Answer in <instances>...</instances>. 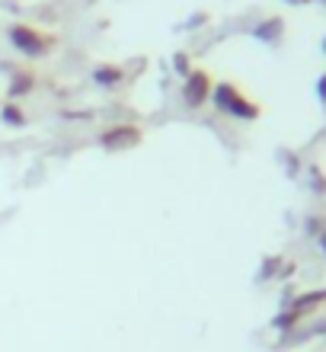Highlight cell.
<instances>
[{
    "mask_svg": "<svg viewBox=\"0 0 326 352\" xmlns=\"http://www.w3.org/2000/svg\"><path fill=\"white\" fill-rule=\"evenodd\" d=\"M7 36H10V45L26 58H42L58 45V38L51 32H42L38 26H29V23H13L7 29Z\"/></svg>",
    "mask_w": 326,
    "mask_h": 352,
    "instance_id": "obj_2",
    "label": "cell"
},
{
    "mask_svg": "<svg viewBox=\"0 0 326 352\" xmlns=\"http://www.w3.org/2000/svg\"><path fill=\"white\" fill-rule=\"evenodd\" d=\"M0 119L7 125H26V112L19 109L16 102H7V106H0Z\"/></svg>",
    "mask_w": 326,
    "mask_h": 352,
    "instance_id": "obj_9",
    "label": "cell"
},
{
    "mask_svg": "<svg viewBox=\"0 0 326 352\" xmlns=\"http://www.w3.org/2000/svg\"><path fill=\"white\" fill-rule=\"evenodd\" d=\"M93 80L100 87H106V90H112V87H119L121 80H125V71L115 65H103V67H96L93 71Z\"/></svg>",
    "mask_w": 326,
    "mask_h": 352,
    "instance_id": "obj_6",
    "label": "cell"
},
{
    "mask_svg": "<svg viewBox=\"0 0 326 352\" xmlns=\"http://www.w3.org/2000/svg\"><path fill=\"white\" fill-rule=\"evenodd\" d=\"M211 100H215V109L224 112V116H233V119H259L262 116V106L259 102H253L250 96H243V90L233 80H221V84H215V90H211Z\"/></svg>",
    "mask_w": 326,
    "mask_h": 352,
    "instance_id": "obj_1",
    "label": "cell"
},
{
    "mask_svg": "<svg viewBox=\"0 0 326 352\" xmlns=\"http://www.w3.org/2000/svg\"><path fill=\"white\" fill-rule=\"evenodd\" d=\"M281 32H285V23H281V16H272V19H266V23H259V26L253 29V36L262 38V42H279Z\"/></svg>",
    "mask_w": 326,
    "mask_h": 352,
    "instance_id": "obj_7",
    "label": "cell"
},
{
    "mask_svg": "<svg viewBox=\"0 0 326 352\" xmlns=\"http://www.w3.org/2000/svg\"><path fill=\"white\" fill-rule=\"evenodd\" d=\"M141 138H144V131H141L138 125L121 122V125H109V129L100 131V148L103 151H128V148H138Z\"/></svg>",
    "mask_w": 326,
    "mask_h": 352,
    "instance_id": "obj_4",
    "label": "cell"
},
{
    "mask_svg": "<svg viewBox=\"0 0 326 352\" xmlns=\"http://www.w3.org/2000/svg\"><path fill=\"white\" fill-rule=\"evenodd\" d=\"M317 241H320V250L326 253V231H323V234H317Z\"/></svg>",
    "mask_w": 326,
    "mask_h": 352,
    "instance_id": "obj_13",
    "label": "cell"
},
{
    "mask_svg": "<svg viewBox=\"0 0 326 352\" xmlns=\"http://www.w3.org/2000/svg\"><path fill=\"white\" fill-rule=\"evenodd\" d=\"M211 90H215V77L208 74L205 67H196V71L186 74V84L179 90V96H183V102H186L189 109H202L211 100Z\"/></svg>",
    "mask_w": 326,
    "mask_h": 352,
    "instance_id": "obj_3",
    "label": "cell"
},
{
    "mask_svg": "<svg viewBox=\"0 0 326 352\" xmlns=\"http://www.w3.org/2000/svg\"><path fill=\"white\" fill-rule=\"evenodd\" d=\"M298 324H301V314L294 311V307H285V311L272 320V327H275V330H291V327H298Z\"/></svg>",
    "mask_w": 326,
    "mask_h": 352,
    "instance_id": "obj_10",
    "label": "cell"
},
{
    "mask_svg": "<svg viewBox=\"0 0 326 352\" xmlns=\"http://www.w3.org/2000/svg\"><path fill=\"white\" fill-rule=\"evenodd\" d=\"M317 96H320V100L326 102V74H323V77H320V80H317Z\"/></svg>",
    "mask_w": 326,
    "mask_h": 352,
    "instance_id": "obj_12",
    "label": "cell"
},
{
    "mask_svg": "<svg viewBox=\"0 0 326 352\" xmlns=\"http://www.w3.org/2000/svg\"><path fill=\"white\" fill-rule=\"evenodd\" d=\"M173 65H176V71L189 74V61H186V55H176V58H173Z\"/></svg>",
    "mask_w": 326,
    "mask_h": 352,
    "instance_id": "obj_11",
    "label": "cell"
},
{
    "mask_svg": "<svg viewBox=\"0 0 326 352\" xmlns=\"http://www.w3.org/2000/svg\"><path fill=\"white\" fill-rule=\"evenodd\" d=\"M32 87H36V74L23 71V74L13 77V84L7 87V93H10V100H19L23 93H32Z\"/></svg>",
    "mask_w": 326,
    "mask_h": 352,
    "instance_id": "obj_8",
    "label": "cell"
},
{
    "mask_svg": "<svg viewBox=\"0 0 326 352\" xmlns=\"http://www.w3.org/2000/svg\"><path fill=\"white\" fill-rule=\"evenodd\" d=\"M323 52H326V38H323Z\"/></svg>",
    "mask_w": 326,
    "mask_h": 352,
    "instance_id": "obj_15",
    "label": "cell"
},
{
    "mask_svg": "<svg viewBox=\"0 0 326 352\" xmlns=\"http://www.w3.org/2000/svg\"><path fill=\"white\" fill-rule=\"evenodd\" d=\"M320 305H326V288H320V292H304V295H298L288 307H294L301 317H307L310 311H314V307H320Z\"/></svg>",
    "mask_w": 326,
    "mask_h": 352,
    "instance_id": "obj_5",
    "label": "cell"
},
{
    "mask_svg": "<svg viewBox=\"0 0 326 352\" xmlns=\"http://www.w3.org/2000/svg\"><path fill=\"white\" fill-rule=\"evenodd\" d=\"M291 3H307V0H291Z\"/></svg>",
    "mask_w": 326,
    "mask_h": 352,
    "instance_id": "obj_14",
    "label": "cell"
},
{
    "mask_svg": "<svg viewBox=\"0 0 326 352\" xmlns=\"http://www.w3.org/2000/svg\"><path fill=\"white\" fill-rule=\"evenodd\" d=\"M323 3H326V0H323Z\"/></svg>",
    "mask_w": 326,
    "mask_h": 352,
    "instance_id": "obj_16",
    "label": "cell"
}]
</instances>
